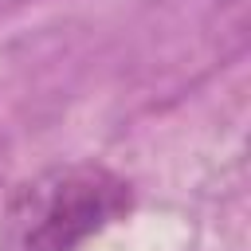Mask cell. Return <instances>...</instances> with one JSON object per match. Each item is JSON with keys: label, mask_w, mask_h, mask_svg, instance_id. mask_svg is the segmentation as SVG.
Returning <instances> with one entry per match:
<instances>
[{"label": "cell", "mask_w": 251, "mask_h": 251, "mask_svg": "<svg viewBox=\"0 0 251 251\" xmlns=\"http://www.w3.org/2000/svg\"><path fill=\"white\" fill-rule=\"evenodd\" d=\"M129 212V184L106 165H59L27 184L4 208L0 251H75Z\"/></svg>", "instance_id": "cell-1"}]
</instances>
